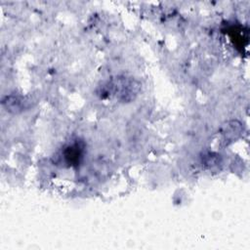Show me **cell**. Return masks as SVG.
Segmentation results:
<instances>
[{
	"instance_id": "1",
	"label": "cell",
	"mask_w": 250,
	"mask_h": 250,
	"mask_svg": "<svg viewBox=\"0 0 250 250\" xmlns=\"http://www.w3.org/2000/svg\"><path fill=\"white\" fill-rule=\"evenodd\" d=\"M106 86L105 88L109 89V94L114 95L121 102L133 101L141 88L137 80L125 76H118L112 79Z\"/></svg>"
},
{
	"instance_id": "3",
	"label": "cell",
	"mask_w": 250,
	"mask_h": 250,
	"mask_svg": "<svg viewBox=\"0 0 250 250\" xmlns=\"http://www.w3.org/2000/svg\"><path fill=\"white\" fill-rule=\"evenodd\" d=\"M202 163L204 164V166H206L207 169L214 170L219 168L222 161L219 154L214 152H207L202 156Z\"/></svg>"
},
{
	"instance_id": "4",
	"label": "cell",
	"mask_w": 250,
	"mask_h": 250,
	"mask_svg": "<svg viewBox=\"0 0 250 250\" xmlns=\"http://www.w3.org/2000/svg\"><path fill=\"white\" fill-rule=\"evenodd\" d=\"M72 154H78V151H77V150H74V151L72 152ZM69 156H70V153H69L66 157H69ZM73 157H74V156H71V159H72V160H73Z\"/></svg>"
},
{
	"instance_id": "2",
	"label": "cell",
	"mask_w": 250,
	"mask_h": 250,
	"mask_svg": "<svg viewBox=\"0 0 250 250\" xmlns=\"http://www.w3.org/2000/svg\"><path fill=\"white\" fill-rule=\"evenodd\" d=\"M27 101L23 97L20 96H9L3 100V105L5 108L13 113H18L26 107Z\"/></svg>"
}]
</instances>
